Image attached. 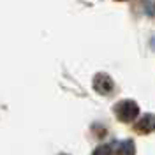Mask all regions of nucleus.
<instances>
[{"mask_svg":"<svg viewBox=\"0 0 155 155\" xmlns=\"http://www.w3.org/2000/svg\"><path fill=\"white\" fill-rule=\"evenodd\" d=\"M115 113L118 116V120L122 122H132L136 116L139 115V107L136 104L134 101H122L115 106Z\"/></svg>","mask_w":155,"mask_h":155,"instance_id":"1","label":"nucleus"},{"mask_svg":"<svg viewBox=\"0 0 155 155\" xmlns=\"http://www.w3.org/2000/svg\"><path fill=\"white\" fill-rule=\"evenodd\" d=\"M113 79L104 74V72H101V74H97L94 78V88H95V92H99L101 95H107V94H111L113 92Z\"/></svg>","mask_w":155,"mask_h":155,"instance_id":"2","label":"nucleus"},{"mask_svg":"<svg viewBox=\"0 0 155 155\" xmlns=\"http://www.w3.org/2000/svg\"><path fill=\"white\" fill-rule=\"evenodd\" d=\"M136 130L141 132V134H148V132L155 130V115H150V113L145 115L136 124Z\"/></svg>","mask_w":155,"mask_h":155,"instance_id":"3","label":"nucleus"},{"mask_svg":"<svg viewBox=\"0 0 155 155\" xmlns=\"http://www.w3.org/2000/svg\"><path fill=\"white\" fill-rule=\"evenodd\" d=\"M116 155H136V146L132 141H120L113 145Z\"/></svg>","mask_w":155,"mask_h":155,"instance_id":"4","label":"nucleus"},{"mask_svg":"<svg viewBox=\"0 0 155 155\" xmlns=\"http://www.w3.org/2000/svg\"><path fill=\"white\" fill-rule=\"evenodd\" d=\"M94 155H115V148L113 145H101L95 148Z\"/></svg>","mask_w":155,"mask_h":155,"instance_id":"5","label":"nucleus"}]
</instances>
